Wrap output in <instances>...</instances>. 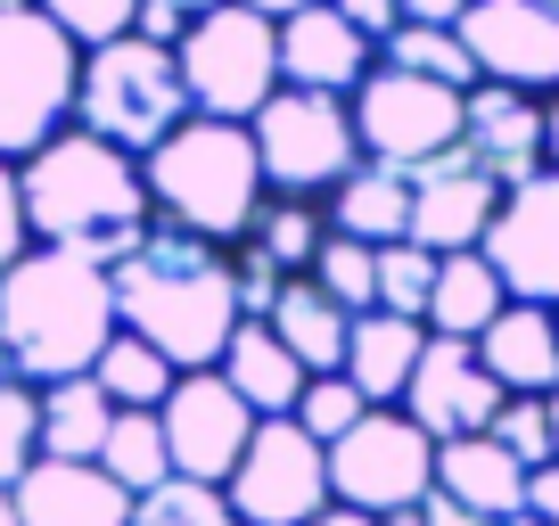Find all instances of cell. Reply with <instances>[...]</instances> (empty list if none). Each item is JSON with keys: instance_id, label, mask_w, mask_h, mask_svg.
Instances as JSON below:
<instances>
[{"instance_id": "obj_1", "label": "cell", "mask_w": 559, "mask_h": 526, "mask_svg": "<svg viewBox=\"0 0 559 526\" xmlns=\"http://www.w3.org/2000/svg\"><path fill=\"white\" fill-rule=\"evenodd\" d=\"M116 280V321L132 337L165 354L174 370H214L239 330V263L230 247L214 239H190L174 223H148V239L132 255L107 263Z\"/></svg>"}, {"instance_id": "obj_2", "label": "cell", "mask_w": 559, "mask_h": 526, "mask_svg": "<svg viewBox=\"0 0 559 526\" xmlns=\"http://www.w3.org/2000/svg\"><path fill=\"white\" fill-rule=\"evenodd\" d=\"M17 190H25V230L34 247H67V255L91 263H116L148 239L157 206H148V181H140V157H123L116 141L67 123L34 157L17 165Z\"/></svg>"}, {"instance_id": "obj_3", "label": "cell", "mask_w": 559, "mask_h": 526, "mask_svg": "<svg viewBox=\"0 0 559 526\" xmlns=\"http://www.w3.org/2000/svg\"><path fill=\"white\" fill-rule=\"evenodd\" d=\"M116 330L123 321H116L107 263L67 255V247H25L0 272V362L17 370L25 386L83 379Z\"/></svg>"}, {"instance_id": "obj_4", "label": "cell", "mask_w": 559, "mask_h": 526, "mask_svg": "<svg viewBox=\"0 0 559 526\" xmlns=\"http://www.w3.org/2000/svg\"><path fill=\"white\" fill-rule=\"evenodd\" d=\"M140 181H148L157 223L190 230V239H214V247H239L247 223H255V206L272 198L255 132H247V123H223V116H181L174 132L140 157Z\"/></svg>"}, {"instance_id": "obj_5", "label": "cell", "mask_w": 559, "mask_h": 526, "mask_svg": "<svg viewBox=\"0 0 559 526\" xmlns=\"http://www.w3.org/2000/svg\"><path fill=\"white\" fill-rule=\"evenodd\" d=\"M190 107V83H181V50L148 34H116L99 50H83V74H74V123L116 141L123 157H148V148L174 132Z\"/></svg>"}, {"instance_id": "obj_6", "label": "cell", "mask_w": 559, "mask_h": 526, "mask_svg": "<svg viewBox=\"0 0 559 526\" xmlns=\"http://www.w3.org/2000/svg\"><path fill=\"white\" fill-rule=\"evenodd\" d=\"M74 74H83V41L58 34L34 0L0 9V157L25 165L50 132L74 123Z\"/></svg>"}, {"instance_id": "obj_7", "label": "cell", "mask_w": 559, "mask_h": 526, "mask_svg": "<svg viewBox=\"0 0 559 526\" xmlns=\"http://www.w3.org/2000/svg\"><path fill=\"white\" fill-rule=\"evenodd\" d=\"M181 83H190L198 116L247 123L280 91V25L255 17L247 0H223L206 17L181 25Z\"/></svg>"}, {"instance_id": "obj_8", "label": "cell", "mask_w": 559, "mask_h": 526, "mask_svg": "<svg viewBox=\"0 0 559 526\" xmlns=\"http://www.w3.org/2000/svg\"><path fill=\"white\" fill-rule=\"evenodd\" d=\"M247 132H255L263 181H272L280 198H330L337 181L362 165L354 107L330 99V91H288V83H280L272 99L247 116Z\"/></svg>"}, {"instance_id": "obj_9", "label": "cell", "mask_w": 559, "mask_h": 526, "mask_svg": "<svg viewBox=\"0 0 559 526\" xmlns=\"http://www.w3.org/2000/svg\"><path fill=\"white\" fill-rule=\"evenodd\" d=\"M428 486H437V437L403 404H370L330 444V502H354L370 518H386V510H419Z\"/></svg>"}, {"instance_id": "obj_10", "label": "cell", "mask_w": 559, "mask_h": 526, "mask_svg": "<svg viewBox=\"0 0 559 526\" xmlns=\"http://www.w3.org/2000/svg\"><path fill=\"white\" fill-rule=\"evenodd\" d=\"M461 99H469V91H453V83H428V74H403V67H370L346 107H354L362 157L412 174V165L461 148Z\"/></svg>"}, {"instance_id": "obj_11", "label": "cell", "mask_w": 559, "mask_h": 526, "mask_svg": "<svg viewBox=\"0 0 559 526\" xmlns=\"http://www.w3.org/2000/svg\"><path fill=\"white\" fill-rule=\"evenodd\" d=\"M223 502L239 526H305L330 502V444H313L297 420H255L239 469L223 477Z\"/></svg>"}, {"instance_id": "obj_12", "label": "cell", "mask_w": 559, "mask_h": 526, "mask_svg": "<svg viewBox=\"0 0 559 526\" xmlns=\"http://www.w3.org/2000/svg\"><path fill=\"white\" fill-rule=\"evenodd\" d=\"M477 255L502 272L510 304H559V165H535L493 206Z\"/></svg>"}, {"instance_id": "obj_13", "label": "cell", "mask_w": 559, "mask_h": 526, "mask_svg": "<svg viewBox=\"0 0 559 526\" xmlns=\"http://www.w3.org/2000/svg\"><path fill=\"white\" fill-rule=\"evenodd\" d=\"M157 420H165V461H174V477H198V486H223V477L239 469L247 437H255V411H247V395L223 370H181L174 395L157 404Z\"/></svg>"}, {"instance_id": "obj_14", "label": "cell", "mask_w": 559, "mask_h": 526, "mask_svg": "<svg viewBox=\"0 0 559 526\" xmlns=\"http://www.w3.org/2000/svg\"><path fill=\"white\" fill-rule=\"evenodd\" d=\"M461 50H469L477 83L510 91H559V9L551 0H469L461 9Z\"/></svg>"}, {"instance_id": "obj_15", "label": "cell", "mask_w": 559, "mask_h": 526, "mask_svg": "<svg viewBox=\"0 0 559 526\" xmlns=\"http://www.w3.org/2000/svg\"><path fill=\"white\" fill-rule=\"evenodd\" d=\"M403 411H412V420L428 428L437 444L486 437L493 411H502V386H493V370L477 362L469 337H428V346H419L412 386H403Z\"/></svg>"}, {"instance_id": "obj_16", "label": "cell", "mask_w": 559, "mask_h": 526, "mask_svg": "<svg viewBox=\"0 0 559 526\" xmlns=\"http://www.w3.org/2000/svg\"><path fill=\"white\" fill-rule=\"evenodd\" d=\"M493 206H502V181L469 157V148H444V157L412 165V239L428 255H461V247L486 239Z\"/></svg>"}, {"instance_id": "obj_17", "label": "cell", "mask_w": 559, "mask_h": 526, "mask_svg": "<svg viewBox=\"0 0 559 526\" xmlns=\"http://www.w3.org/2000/svg\"><path fill=\"white\" fill-rule=\"evenodd\" d=\"M379 67V41L354 34L330 0L280 17V83L288 91H330V99H354V83Z\"/></svg>"}, {"instance_id": "obj_18", "label": "cell", "mask_w": 559, "mask_h": 526, "mask_svg": "<svg viewBox=\"0 0 559 526\" xmlns=\"http://www.w3.org/2000/svg\"><path fill=\"white\" fill-rule=\"evenodd\" d=\"M461 148L502 190L526 181L543 165V99L535 91H510V83H469V99H461Z\"/></svg>"}, {"instance_id": "obj_19", "label": "cell", "mask_w": 559, "mask_h": 526, "mask_svg": "<svg viewBox=\"0 0 559 526\" xmlns=\"http://www.w3.org/2000/svg\"><path fill=\"white\" fill-rule=\"evenodd\" d=\"M17 526H132V493L99 461H34L9 486Z\"/></svg>"}, {"instance_id": "obj_20", "label": "cell", "mask_w": 559, "mask_h": 526, "mask_svg": "<svg viewBox=\"0 0 559 526\" xmlns=\"http://www.w3.org/2000/svg\"><path fill=\"white\" fill-rule=\"evenodd\" d=\"M469 346H477V362L493 370L502 395H551L559 386V321H551V304H502L493 330H477Z\"/></svg>"}, {"instance_id": "obj_21", "label": "cell", "mask_w": 559, "mask_h": 526, "mask_svg": "<svg viewBox=\"0 0 559 526\" xmlns=\"http://www.w3.org/2000/svg\"><path fill=\"white\" fill-rule=\"evenodd\" d=\"M419 346H428V321H412V313H354V330H346V379H354V395L362 404H403V386H412V370H419Z\"/></svg>"}, {"instance_id": "obj_22", "label": "cell", "mask_w": 559, "mask_h": 526, "mask_svg": "<svg viewBox=\"0 0 559 526\" xmlns=\"http://www.w3.org/2000/svg\"><path fill=\"white\" fill-rule=\"evenodd\" d=\"M214 370L247 395V411H255V420H288V411H297V395H305V379H313V370H305L297 354L272 337V321H239Z\"/></svg>"}, {"instance_id": "obj_23", "label": "cell", "mask_w": 559, "mask_h": 526, "mask_svg": "<svg viewBox=\"0 0 559 526\" xmlns=\"http://www.w3.org/2000/svg\"><path fill=\"white\" fill-rule=\"evenodd\" d=\"M321 214H330V230H346V239H370V247L412 239V174H403V165L362 157L330 198H321Z\"/></svg>"}, {"instance_id": "obj_24", "label": "cell", "mask_w": 559, "mask_h": 526, "mask_svg": "<svg viewBox=\"0 0 559 526\" xmlns=\"http://www.w3.org/2000/svg\"><path fill=\"white\" fill-rule=\"evenodd\" d=\"M263 321H272V337L297 354L305 370H346V330H354V313L313 280V272L280 280V297H272V313H263Z\"/></svg>"}, {"instance_id": "obj_25", "label": "cell", "mask_w": 559, "mask_h": 526, "mask_svg": "<svg viewBox=\"0 0 559 526\" xmlns=\"http://www.w3.org/2000/svg\"><path fill=\"white\" fill-rule=\"evenodd\" d=\"M437 486L453 493V502H469L477 518H493V526L526 510V469H519L493 437H453V444H437Z\"/></svg>"}, {"instance_id": "obj_26", "label": "cell", "mask_w": 559, "mask_h": 526, "mask_svg": "<svg viewBox=\"0 0 559 526\" xmlns=\"http://www.w3.org/2000/svg\"><path fill=\"white\" fill-rule=\"evenodd\" d=\"M510 304L502 272H493L477 247H461V255H437V288H428V337H477L493 330V313Z\"/></svg>"}, {"instance_id": "obj_27", "label": "cell", "mask_w": 559, "mask_h": 526, "mask_svg": "<svg viewBox=\"0 0 559 526\" xmlns=\"http://www.w3.org/2000/svg\"><path fill=\"white\" fill-rule=\"evenodd\" d=\"M321 239H330V214H321V198H263L255 206V223H247V239L230 247V255H255V263H272L280 280H297V272H313V255H321Z\"/></svg>"}, {"instance_id": "obj_28", "label": "cell", "mask_w": 559, "mask_h": 526, "mask_svg": "<svg viewBox=\"0 0 559 526\" xmlns=\"http://www.w3.org/2000/svg\"><path fill=\"white\" fill-rule=\"evenodd\" d=\"M107 428H116V404H107V386L91 370L41 386V461H99Z\"/></svg>"}, {"instance_id": "obj_29", "label": "cell", "mask_w": 559, "mask_h": 526, "mask_svg": "<svg viewBox=\"0 0 559 526\" xmlns=\"http://www.w3.org/2000/svg\"><path fill=\"white\" fill-rule=\"evenodd\" d=\"M91 379L107 386V404H116V411H157L165 395H174V379H181V370L165 362V354L148 346V337L116 330V337L99 346V362H91Z\"/></svg>"}, {"instance_id": "obj_30", "label": "cell", "mask_w": 559, "mask_h": 526, "mask_svg": "<svg viewBox=\"0 0 559 526\" xmlns=\"http://www.w3.org/2000/svg\"><path fill=\"white\" fill-rule=\"evenodd\" d=\"M99 469L116 477L123 493L165 486V477H174V461H165V420L157 411H116V428H107V444H99Z\"/></svg>"}, {"instance_id": "obj_31", "label": "cell", "mask_w": 559, "mask_h": 526, "mask_svg": "<svg viewBox=\"0 0 559 526\" xmlns=\"http://www.w3.org/2000/svg\"><path fill=\"white\" fill-rule=\"evenodd\" d=\"M379 67L428 74V83H453V91H469V83H477V67H469V50H461L453 25H412V17H403L395 34L379 41Z\"/></svg>"}, {"instance_id": "obj_32", "label": "cell", "mask_w": 559, "mask_h": 526, "mask_svg": "<svg viewBox=\"0 0 559 526\" xmlns=\"http://www.w3.org/2000/svg\"><path fill=\"white\" fill-rule=\"evenodd\" d=\"M41 461V386H25L0 362V486H17Z\"/></svg>"}, {"instance_id": "obj_33", "label": "cell", "mask_w": 559, "mask_h": 526, "mask_svg": "<svg viewBox=\"0 0 559 526\" xmlns=\"http://www.w3.org/2000/svg\"><path fill=\"white\" fill-rule=\"evenodd\" d=\"M132 526H239L223 502V486H198V477H165V486L132 493Z\"/></svg>"}, {"instance_id": "obj_34", "label": "cell", "mask_w": 559, "mask_h": 526, "mask_svg": "<svg viewBox=\"0 0 559 526\" xmlns=\"http://www.w3.org/2000/svg\"><path fill=\"white\" fill-rule=\"evenodd\" d=\"M313 280L330 288L346 313H370V304H379V247L330 230V239H321V255H313Z\"/></svg>"}, {"instance_id": "obj_35", "label": "cell", "mask_w": 559, "mask_h": 526, "mask_svg": "<svg viewBox=\"0 0 559 526\" xmlns=\"http://www.w3.org/2000/svg\"><path fill=\"white\" fill-rule=\"evenodd\" d=\"M428 288H437V255L419 239H386L379 247V313L428 321Z\"/></svg>"}, {"instance_id": "obj_36", "label": "cell", "mask_w": 559, "mask_h": 526, "mask_svg": "<svg viewBox=\"0 0 559 526\" xmlns=\"http://www.w3.org/2000/svg\"><path fill=\"white\" fill-rule=\"evenodd\" d=\"M362 411H370V404H362V395H354V379H346V370H313L288 420H297V428H305V437H313V444H337V437H346L354 420H362Z\"/></svg>"}, {"instance_id": "obj_37", "label": "cell", "mask_w": 559, "mask_h": 526, "mask_svg": "<svg viewBox=\"0 0 559 526\" xmlns=\"http://www.w3.org/2000/svg\"><path fill=\"white\" fill-rule=\"evenodd\" d=\"M486 437L502 444L519 469H543V461H551V411H543V395H502V411H493Z\"/></svg>"}, {"instance_id": "obj_38", "label": "cell", "mask_w": 559, "mask_h": 526, "mask_svg": "<svg viewBox=\"0 0 559 526\" xmlns=\"http://www.w3.org/2000/svg\"><path fill=\"white\" fill-rule=\"evenodd\" d=\"M34 9L58 25V34H74L83 50H99V41L132 34V17H140V0H34Z\"/></svg>"}, {"instance_id": "obj_39", "label": "cell", "mask_w": 559, "mask_h": 526, "mask_svg": "<svg viewBox=\"0 0 559 526\" xmlns=\"http://www.w3.org/2000/svg\"><path fill=\"white\" fill-rule=\"evenodd\" d=\"M34 247V230H25V190H17V165L0 157V272Z\"/></svg>"}, {"instance_id": "obj_40", "label": "cell", "mask_w": 559, "mask_h": 526, "mask_svg": "<svg viewBox=\"0 0 559 526\" xmlns=\"http://www.w3.org/2000/svg\"><path fill=\"white\" fill-rule=\"evenodd\" d=\"M330 9L354 25V34H370V41H386L403 25V0H330Z\"/></svg>"}, {"instance_id": "obj_41", "label": "cell", "mask_w": 559, "mask_h": 526, "mask_svg": "<svg viewBox=\"0 0 559 526\" xmlns=\"http://www.w3.org/2000/svg\"><path fill=\"white\" fill-rule=\"evenodd\" d=\"M419 526H493V518H477L469 502H453L444 486H428V493H419Z\"/></svg>"}, {"instance_id": "obj_42", "label": "cell", "mask_w": 559, "mask_h": 526, "mask_svg": "<svg viewBox=\"0 0 559 526\" xmlns=\"http://www.w3.org/2000/svg\"><path fill=\"white\" fill-rule=\"evenodd\" d=\"M526 518L559 526V461H543V469H526Z\"/></svg>"}, {"instance_id": "obj_43", "label": "cell", "mask_w": 559, "mask_h": 526, "mask_svg": "<svg viewBox=\"0 0 559 526\" xmlns=\"http://www.w3.org/2000/svg\"><path fill=\"white\" fill-rule=\"evenodd\" d=\"M181 25H190V17H181L174 0H140V17H132V34H148V41H174V50H181Z\"/></svg>"}, {"instance_id": "obj_44", "label": "cell", "mask_w": 559, "mask_h": 526, "mask_svg": "<svg viewBox=\"0 0 559 526\" xmlns=\"http://www.w3.org/2000/svg\"><path fill=\"white\" fill-rule=\"evenodd\" d=\"M461 9H469V0H403L412 25H461Z\"/></svg>"}, {"instance_id": "obj_45", "label": "cell", "mask_w": 559, "mask_h": 526, "mask_svg": "<svg viewBox=\"0 0 559 526\" xmlns=\"http://www.w3.org/2000/svg\"><path fill=\"white\" fill-rule=\"evenodd\" d=\"M305 526H379V518H370V510H354V502H321Z\"/></svg>"}, {"instance_id": "obj_46", "label": "cell", "mask_w": 559, "mask_h": 526, "mask_svg": "<svg viewBox=\"0 0 559 526\" xmlns=\"http://www.w3.org/2000/svg\"><path fill=\"white\" fill-rule=\"evenodd\" d=\"M247 9H255V17H272V25H280V17H297V9H313V0H247Z\"/></svg>"}, {"instance_id": "obj_47", "label": "cell", "mask_w": 559, "mask_h": 526, "mask_svg": "<svg viewBox=\"0 0 559 526\" xmlns=\"http://www.w3.org/2000/svg\"><path fill=\"white\" fill-rule=\"evenodd\" d=\"M543 165H559V107H543Z\"/></svg>"}, {"instance_id": "obj_48", "label": "cell", "mask_w": 559, "mask_h": 526, "mask_svg": "<svg viewBox=\"0 0 559 526\" xmlns=\"http://www.w3.org/2000/svg\"><path fill=\"white\" fill-rule=\"evenodd\" d=\"M543 411H551V461H559V386L543 395Z\"/></svg>"}, {"instance_id": "obj_49", "label": "cell", "mask_w": 559, "mask_h": 526, "mask_svg": "<svg viewBox=\"0 0 559 526\" xmlns=\"http://www.w3.org/2000/svg\"><path fill=\"white\" fill-rule=\"evenodd\" d=\"M174 9L181 17H206V9H223V0H174Z\"/></svg>"}, {"instance_id": "obj_50", "label": "cell", "mask_w": 559, "mask_h": 526, "mask_svg": "<svg viewBox=\"0 0 559 526\" xmlns=\"http://www.w3.org/2000/svg\"><path fill=\"white\" fill-rule=\"evenodd\" d=\"M379 526H419V510H386V518Z\"/></svg>"}, {"instance_id": "obj_51", "label": "cell", "mask_w": 559, "mask_h": 526, "mask_svg": "<svg viewBox=\"0 0 559 526\" xmlns=\"http://www.w3.org/2000/svg\"><path fill=\"white\" fill-rule=\"evenodd\" d=\"M0 526H17V502H9V486H0Z\"/></svg>"}, {"instance_id": "obj_52", "label": "cell", "mask_w": 559, "mask_h": 526, "mask_svg": "<svg viewBox=\"0 0 559 526\" xmlns=\"http://www.w3.org/2000/svg\"><path fill=\"white\" fill-rule=\"evenodd\" d=\"M502 526H543V518H526V510H519V518H502Z\"/></svg>"}, {"instance_id": "obj_53", "label": "cell", "mask_w": 559, "mask_h": 526, "mask_svg": "<svg viewBox=\"0 0 559 526\" xmlns=\"http://www.w3.org/2000/svg\"><path fill=\"white\" fill-rule=\"evenodd\" d=\"M0 9H17V0H0Z\"/></svg>"}, {"instance_id": "obj_54", "label": "cell", "mask_w": 559, "mask_h": 526, "mask_svg": "<svg viewBox=\"0 0 559 526\" xmlns=\"http://www.w3.org/2000/svg\"><path fill=\"white\" fill-rule=\"evenodd\" d=\"M551 321H559V304H551Z\"/></svg>"}, {"instance_id": "obj_55", "label": "cell", "mask_w": 559, "mask_h": 526, "mask_svg": "<svg viewBox=\"0 0 559 526\" xmlns=\"http://www.w3.org/2000/svg\"><path fill=\"white\" fill-rule=\"evenodd\" d=\"M551 9H559V0H551Z\"/></svg>"}]
</instances>
